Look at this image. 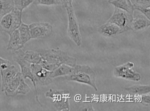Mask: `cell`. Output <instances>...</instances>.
Returning <instances> with one entry per match:
<instances>
[{
    "mask_svg": "<svg viewBox=\"0 0 150 111\" xmlns=\"http://www.w3.org/2000/svg\"><path fill=\"white\" fill-rule=\"evenodd\" d=\"M42 57L40 65L48 71H52L62 64L74 67L77 65V59L69 56L62 50L49 49L41 51Z\"/></svg>",
    "mask_w": 150,
    "mask_h": 111,
    "instance_id": "6da1fadb",
    "label": "cell"
},
{
    "mask_svg": "<svg viewBox=\"0 0 150 111\" xmlns=\"http://www.w3.org/2000/svg\"><path fill=\"white\" fill-rule=\"evenodd\" d=\"M59 78L61 80L76 81L88 85L96 91H98L96 73L88 65L77 64L74 67L73 72L71 74Z\"/></svg>",
    "mask_w": 150,
    "mask_h": 111,
    "instance_id": "7a4b0ae2",
    "label": "cell"
},
{
    "mask_svg": "<svg viewBox=\"0 0 150 111\" xmlns=\"http://www.w3.org/2000/svg\"><path fill=\"white\" fill-rule=\"evenodd\" d=\"M22 12L14 8L0 18V30L10 35L22 24Z\"/></svg>",
    "mask_w": 150,
    "mask_h": 111,
    "instance_id": "3957f363",
    "label": "cell"
},
{
    "mask_svg": "<svg viewBox=\"0 0 150 111\" xmlns=\"http://www.w3.org/2000/svg\"><path fill=\"white\" fill-rule=\"evenodd\" d=\"M46 97L51 99L53 105L58 111L70 110V93L67 90L51 88L45 93Z\"/></svg>",
    "mask_w": 150,
    "mask_h": 111,
    "instance_id": "277c9868",
    "label": "cell"
},
{
    "mask_svg": "<svg viewBox=\"0 0 150 111\" xmlns=\"http://www.w3.org/2000/svg\"><path fill=\"white\" fill-rule=\"evenodd\" d=\"M65 7L68 16V35L77 46H80L82 44L81 36L72 3H68Z\"/></svg>",
    "mask_w": 150,
    "mask_h": 111,
    "instance_id": "5b68a950",
    "label": "cell"
},
{
    "mask_svg": "<svg viewBox=\"0 0 150 111\" xmlns=\"http://www.w3.org/2000/svg\"><path fill=\"white\" fill-rule=\"evenodd\" d=\"M133 19V17L130 16L125 11L115 8L113 13L107 22L117 25L123 33L131 28V23Z\"/></svg>",
    "mask_w": 150,
    "mask_h": 111,
    "instance_id": "8992f818",
    "label": "cell"
},
{
    "mask_svg": "<svg viewBox=\"0 0 150 111\" xmlns=\"http://www.w3.org/2000/svg\"><path fill=\"white\" fill-rule=\"evenodd\" d=\"M134 64L132 62L125 64L115 68L113 74L117 78H122L134 81H139L141 79L140 74L132 69Z\"/></svg>",
    "mask_w": 150,
    "mask_h": 111,
    "instance_id": "52a82bcc",
    "label": "cell"
},
{
    "mask_svg": "<svg viewBox=\"0 0 150 111\" xmlns=\"http://www.w3.org/2000/svg\"><path fill=\"white\" fill-rule=\"evenodd\" d=\"M31 39H40L49 37L53 31L52 25L48 22H36L29 25Z\"/></svg>",
    "mask_w": 150,
    "mask_h": 111,
    "instance_id": "ba28073f",
    "label": "cell"
},
{
    "mask_svg": "<svg viewBox=\"0 0 150 111\" xmlns=\"http://www.w3.org/2000/svg\"><path fill=\"white\" fill-rule=\"evenodd\" d=\"M32 72L35 77L36 85L47 86L52 82L51 71H48L40 64H31Z\"/></svg>",
    "mask_w": 150,
    "mask_h": 111,
    "instance_id": "9c48e42d",
    "label": "cell"
},
{
    "mask_svg": "<svg viewBox=\"0 0 150 111\" xmlns=\"http://www.w3.org/2000/svg\"><path fill=\"white\" fill-rule=\"evenodd\" d=\"M13 58L15 61L22 59L31 64H40L42 61L39 52L31 50L24 51L22 49L14 51Z\"/></svg>",
    "mask_w": 150,
    "mask_h": 111,
    "instance_id": "30bf717a",
    "label": "cell"
},
{
    "mask_svg": "<svg viewBox=\"0 0 150 111\" xmlns=\"http://www.w3.org/2000/svg\"><path fill=\"white\" fill-rule=\"evenodd\" d=\"M0 70L2 77L1 90L4 92L7 85L15 78L19 71L16 66L12 64L7 68Z\"/></svg>",
    "mask_w": 150,
    "mask_h": 111,
    "instance_id": "8fae6325",
    "label": "cell"
},
{
    "mask_svg": "<svg viewBox=\"0 0 150 111\" xmlns=\"http://www.w3.org/2000/svg\"><path fill=\"white\" fill-rule=\"evenodd\" d=\"M15 62L19 65L21 69V73L23 79H26L27 78H29L32 82L35 88L36 98H37V87L35 77L31 71V64L22 59L16 60Z\"/></svg>",
    "mask_w": 150,
    "mask_h": 111,
    "instance_id": "7c38bea8",
    "label": "cell"
},
{
    "mask_svg": "<svg viewBox=\"0 0 150 111\" xmlns=\"http://www.w3.org/2000/svg\"><path fill=\"white\" fill-rule=\"evenodd\" d=\"M108 2L115 8L124 10L130 16L133 17L134 6L131 0H108Z\"/></svg>",
    "mask_w": 150,
    "mask_h": 111,
    "instance_id": "4fadbf2b",
    "label": "cell"
},
{
    "mask_svg": "<svg viewBox=\"0 0 150 111\" xmlns=\"http://www.w3.org/2000/svg\"><path fill=\"white\" fill-rule=\"evenodd\" d=\"M9 35L10 37L7 45V50L15 51L22 49L24 45L22 44L18 29Z\"/></svg>",
    "mask_w": 150,
    "mask_h": 111,
    "instance_id": "5bb4252c",
    "label": "cell"
},
{
    "mask_svg": "<svg viewBox=\"0 0 150 111\" xmlns=\"http://www.w3.org/2000/svg\"><path fill=\"white\" fill-rule=\"evenodd\" d=\"M98 31L103 35L108 37H113L122 33L117 25L108 22L101 25L98 28Z\"/></svg>",
    "mask_w": 150,
    "mask_h": 111,
    "instance_id": "9a60e30c",
    "label": "cell"
},
{
    "mask_svg": "<svg viewBox=\"0 0 150 111\" xmlns=\"http://www.w3.org/2000/svg\"><path fill=\"white\" fill-rule=\"evenodd\" d=\"M22 77L21 72L19 71L15 78L7 85L4 91L7 96L12 97L14 96V93L19 85Z\"/></svg>",
    "mask_w": 150,
    "mask_h": 111,
    "instance_id": "2e32d148",
    "label": "cell"
},
{
    "mask_svg": "<svg viewBox=\"0 0 150 111\" xmlns=\"http://www.w3.org/2000/svg\"><path fill=\"white\" fill-rule=\"evenodd\" d=\"M150 25V20L145 17H139L134 18L131 24V28L134 31H140L147 28Z\"/></svg>",
    "mask_w": 150,
    "mask_h": 111,
    "instance_id": "e0dca14e",
    "label": "cell"
},
{
    "mask_svg": "<svg viewBox=\"0 0 150 111\" xmlns=\"http://www.w3.org/2000/svg\"><path fill=\"white\" fill-rule=\"evenodd\" d=\"M74 67L66 64H62L53 71H51V77L53 79L69 75L73 72Z\"/></svg>",
    "mask_w": 150,
    "mask_h": 111,
    "instance_id": "ac0fdd59",
    "label": "cell"
},
{
    "mask_svg": "<svg viewBox=\"0 0 150 111\" xmlns=\"http://www.w3.org/2000/svg\"><path fill=\"white\" fill-rule=\"evenodd\" d=\"M15 8L14 0H0V18Z\"/></svg>",
    "mask_w": 150,
    "mask_h": 111,
    "instance_id": "d6986e66",
    "label": "cell"
},
{
    "mask_svg": "<svg viewBox=\"0 0 150 111\" xmlns=\"http://www.w3.org/2000/svg\"><path fill=\"white\" fill-rule=\"evenodd\" d=\"M18 29L22 44L24 45L31 39L29 25L22 23Z\"/></svg>",
    "mask_w": 150,
    "mask_h": 111,
    "instance_id": "ffe728a7",
    "label": "cell"
},
{
    "mask_svg": "<svg viewBox=\"0 0 150 111\" xmlns=\"http://www.w3.org/2000/svg\"><path fill=\"white\" fill-rule=\"evenodd\" d=\"M125 90L130 93L140 95L149 93L150 86L149 85H137L125 88Z\"/></svg>",
    "mask_w": 150,
    "mask_h": 111,
    "instance_id": "44dd1931",
    "label": "cell"
},
{
    "mask_svg": "<svg viewBox=\"0 0 150 111\" xmlns=\"http://www.w3.org/2000/svg\"><path fill=\"white\" fill-rule=\"evenodd\" d=\"M30 88L25 81L23 77L21 78L19 85L14 93V96L17 95H25L30 91Z\"/></svg>",
    "mask_w": 150,
    "mask_h": 111,
    "instance_id": "7402d4cb",
    "label": "cell"
},
{
    "mask_svg": "<svg viewBox=\"0 0 150 111\" xmlns=\"http://www.w3.org/2000/svg\"><path fill=\"white\" fill-rule=\"evenodd\" d=\"M34 0H14L15 8L22 12L26 8L33 3Z\"/></svg>",
    "mask_w": 150,
    "mask_h": 111,
    "instance_id": "603a6c76",
    "label": "cell"
},
{
    "mask_svg": "<svg viewBox=\"0 0 150 111\" xmlns=\"http://www.w3.org/2000/svg\"><path fill=\"white\" fill-rule=\"evenodd\" d=\"M33 3L36 5H62L59 0H34Z\"/></svg>",
    "mask_w": 150,
    "mask_h": 111,
    "instance_id": "cb8c5ba5",
    "label": "cell"
},
{
    "mask_svg": "<svg viewBox=\"0 0 150 111\" xmlns=\"http://www.w3.org/2000/svg\"><path fill=\"white\" fill-rule=\"evenodd\" d=\"M134 10H139V11L144 14L145 17L150 20V6L145 7L140 6L135 4H134Z\"/></svg>",
    "mask_w": 150,
    "mask_h": 111,
    "instance_id": "d4e9b609",
    "label": "cell"
},
{
    "mask_svg": "<svg viewBox=\"0 0 150 111\" xmlns=\"http://www.w3.org/2000/svg\"><path fill=\"white\" fill-rule=\"evenodd\" d=\"M11 63L9 61L3 59L0 57V70L7 68Z\"/></svg>",
    "mask_w": 150,
    "mask_h": 111,
    "instance_id": "484cf974",
    "label": "cell"
},
{
    "mask_svg": "<svg viewBox=\"0 0 150 111\" xmlns=\"http://www.w3.org/2000/svg\"><path fill=\"white\" fill-rule=\"evenodd\" d=\"M141 102L145 105H149L150 103V96L149 93L144 94L141 97Z\"/></svg>",
    "mask_w": 150,
    "mask_h": 111,
    "instance_id": "4316f807",
    "label": "cell"
},
{
    "mask_svg": "<svg viewBox=\"0 0 150 111\" xmlns=\"http://www.w3.org/2000/svg\"><path fill=\"white\" fill-rule=\"evenodd\" d=\"M135 4L140 6L148 7L150 6V0H136Z\"/></svg>",
    "mask_w": 150,
    "mask_h": 111,
    "instance_id": "83f0119b",
    "label": "cell"
},
{
    "mask_svg": "<svg viewBox=\"0 0 150 111\" xmlns=\"http://www.w3.org/2000/svg\"><path fill=\"white\" fill-rule=\"evenodd\" d=\"M61 2L62 5L65 7V6L68 3V0H59Z\"/></svg>",
    "mask_w": 150,
    "mask_h": 111,
    "instance_id": "f1b7e54d",
    "label": "cell"
},
{
    "mask_svg": "<svg viewBox=\"0 0 150 111\" xmlns=\"http://www.w3.org/2000/svg\"><path fill=\"white\" fill-rule=\"evenodd\" d=\"M82 111H91L93 110V109H91L90 108V107H88V108H84V109H82Z\"/></svg>",
    "mask_w": 150,
    "mask_h": 111,
    "instance_id": "f546056e",
    "label": "cell"
},
{
    "mask_svg": "<svg viewBox=\"0 0 150 111\" xmlns=\"http://www.w3.org/2000/svg\"><path fill=\"white\" fill-rule=\"evenodd\" d=\"M73 0H68V3H72Z\"/></svg>",
    "mask_w": 150,
    "mask_h": 111,
    "instance_id": "4dcf8cb0",
    "label": "cell"
}]
</instances>
